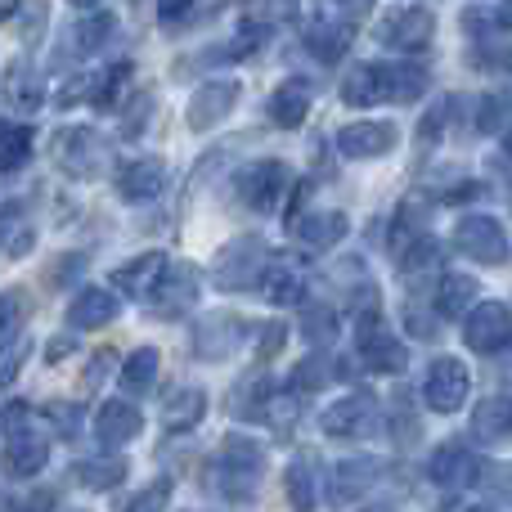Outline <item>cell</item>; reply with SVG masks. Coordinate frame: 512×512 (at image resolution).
Wrapping results in <instances>:
<instances>
[{
  "label": "cell",
  "instance_id": "42",
  "mask_svg": "<svg viewBox=\"0 0 512 512\" xmlns=\"http://www.w3.org/2000/svg\"><path fill=\"white\" fill-rule=\"evenodd\" d=\"M126 81H131V63H117V68H113V77H108L104 86L95 90V104H99V108H117V104H122V99H117V95H122V86H126Z\"/></svg>",
  "mask_w": 512,
  "mask_h": 512
},
{
  "label": "cell",
  "instance_id": "37",
  "mask_svg": "<svg viewBox=\"0 0 512 512\" xmlns=\"http://www.w3.org/2000/svg\"><path fill=\"white\" fill-rule=\"evenodd\" d=\"M108 36H113V18H86V23L72 32V41H77L81 54H90V50H99Z\"/></svg>",
  "mask_w": 512,
  "mask_h": 512
},
{
  "label": "cell",
  "instance_id": "27",
  "mask_svg": "<svg viewBox=\"0 0 512 512\" xmlns=\"http://www.w3.org/2000/svg\"><path fill=\"white\" fill-rule=\"evenodd\" d=\"M472 432L481 436V441H499V436L512 432V396H490L486 405L477 409V418H472Z\"/></svg>",
  "mask_w": 512,
  "mask_h": 512
},
{
  "label": "cell",
  "instance_id": "46",
  "mask_svg": "<svg viewBox=\"0 0 512 512\" xmlns=\"http://www.w3.org/2000/svg\"><path fill=\"white\" fill-rule=\"evenodd\" d=\"M50 504H54L50 490H32L27 499H14V504H9V512H50Z\"/></svg>",
  "mask_w": 512,
  "mask_h": 512
},
{
  "label": "cell",
  "instance_id": "49",
  "mask_svg": "<svg viewBox=\"0 0 512 512\" xmlns=\"http://www.w3.org/2000/svg\"><path fill=\"white\" fill-rule=\"evenodd\" d=\"M486 486L495 490V495L512 499V463H504V468H495V472H486Z\"/></svg>",
  "mask_w": 512,
  "mask_h": 512
},
{
  "label": "cell",
  "instance_id": "38",
  "mask_svg": "<svg viewBox=\"0 0 512 512\" xmlns=\"http://www.w3.org/2000/svg\"><path fill=\"white\" fill-rule=\"evenodd\" d=\"M337 337V315L333 310H324V306H315L306 315V342L310 346H328Z\"/></svg>",
  "mask_w": 512,
  "mask_h": 512
},
{
  "label": "cell",
  "instance_id": "10",
  "mask_svg": "<svg viewBox=\"0 0 512 512\" xmlns=\"http://www.w3.org/2000/svg\"><path fill=\"white\" fill-rule=\"evenodd\" d=\"M508 337H512V310L499 306V301L477 306L468 315V324H463V342H468L472 351H481V355H495Z\"/></svg>",
  "mask_w": 512,
  "mask_h": 512
},
{
  "label": "cell",
  "instance_id": "40",
  "mask_svg": "<svg viewBox=\"0 0 512 512\" xmlns=\"http://www.w3.org/2000/svg\"><path fill=\"white\" fill-rule=\"evenodd\" d=\"M27 149H32V135H27L23 126H14V131L5 135V162H0V167H5V176H14V171L23 167Z\"/></svg>",
  "mask_w": 512,
  "mask_h": 512
},
{
  "label": "cell",
  "instance_id": "15",
  "mask_svg": "<svg viewBox=\"0 0 512 512\" xmlns=\"http://www.w3.org/2000/svg\"><path fill=\"white\" fill-rule=\"evenodd\" d=\"M427 472H432V481L441 490H450V495H454V490H468V486H477V481H481V463L472 459L463 445H445V450H436L432 454V468H427Z\"/></svg>",
  "mask_w": 512,
  "mask_h": 512
},
{
  "label": "cell",
  "instance_id": "6",
  "mask_svg": "<svg viewBox=\"0 0 512 512\" xmlns=\"http://www.w3.org/2000/svg\"><path fill=\"white\" fill-rule=\"evenodd\" d=\"M261 270H265V243L261 239H234L221 248V256H216V283L230 292L256 283Z\"/></svg>",
  "mask_w": 512,
  "mask_h": 512
},
{
  "label": "cell",
  "instance_id": "52",
  "mask_svg": "<svg viewBox=\"0 0 512 512\" xmlns=\"http://www.w3.org/2000/svg\"><path fill=\"white\" fill-rule=\"evenodd\" d=\"M333 5L342 9V18H346V23H360V18L373 9V0H333Z\"/></svg>",
  "mask_w": 512,
  "mask_h": 512
},
{
  "label": "cell",
  "instance_id": "21",
  "mask_svg": "<svg viewBox=\"0 0 512 512\" xmlns=\"http://www.w3.org/2000/svg\"><path fill=\"white\" fill-rule=\"evenodd\" d=\"M162 185H167V162H162V158L131 162V167L122 171V180H117L122 198H131V203H140V198H153Z\"/></svg>",
  "mask_w": 512,
  "mask_h": 512
},
{
  "label": "cell",
  "instance_id": "18",
  "mask_svg": "<svg viewBox=\"0 0 512 512\" xmlns=\"http://www.w3.org/2000/svg\"><path fill=\"white\" fill-rule=\"evenodd\" d=\"M140 423L144 418L135 414L126 400H108V405L99 409V418H95V432H99V441L104 445H126V441L140 436Z\"/></svg>",
  "mask_w": 512,
  "mask_h": 512
},
{
  "label": "cell",
  "instance_id": "1",
  "mask_svg": "<svg viewBox=\"0 0 512 512\" xmlns=\"http://www.w3.org/2000/svg\"><path fill=\"white\" fill-rule=\"evenodd\" d=\"M427 90V72L418 63H360L346 72L342 99L355 108L369 104H414Z\"/></svg>",
  "mask_w": 512,
  "mask_h": 512
},
{
  "label": "cell",
  "instance_id": "25",
  "mask_svg": "<svg viewBox=\"0 0 512 512\" xmlns=\"http://www.w3.org/2000/svg\"><path fill=\"white\" fill-rule=\"evenodd\" d=\"M306 113H310V90L301 86V81H288V86L274 90L270 117L279 126H301V122H306Z\"/></svg>",
  "mask_w": 512,
  "mask_h": 512
},
{
  "label": "cell",
  "instance_id": "41",
  "mask_svg": "<svg viewBox=\"0 0 512 512\" xmlns=\"http://www.w3.org/2000/svg\"><path fill=\"white\" fill-rule=\"evenodd\" d=\"M167 495H171V481L162 477V481H153L149 490H140V495H135L122 512H162V504H167Z\"/></svg>",
  "mask_w": 512,
  "mask_h": 512
},
{
  "label": "cell",
  "instance_id": "29",
  "mask_svg": "<svg viewBox=\"0 0 512 512\" xmlns=\"http://www.w3.org/2000/svg\"><path fill=\"white\" fill-rule=\"evenodd\" d=\"M423 225H427V207H423V203H405V207L396 212V225H391V248L405 256L409 248H414V243L427 239Z\"/></svg>",
  "mask_w": 512,
  "mask_h": 512
},
{
  "label": "cell",
  "instance_id": "51",
  "mask_svg": "<svg viewBox=\"0 0 512 512\" xmlns=\"http://www.w3.org/2000/svg\"><path fill=\"white\" fill-rule=\"evenodd\" d=\"M189 9H194V0H162L158 5V18L162 23H176V18H185Z\"/></svg>",
  "mask_w": 512,
  "mask_h": 512
},
{
  "label": "cell",
  "instance_id": "58",
  "mask_svg": "<svg viewBox=\"0 0 512 512\" xmlns=\"http://www.w3.org/2000/svg\"><path fill=\"white\" fill-rule=\"evenodd\" d=\"M373 512H387V508H373Z\"/></svg>",
  "mask_w": 512,
  "mask_h": 512
},
{
  "label": "cell",
  "instance_id": "47",
  "mask_svg": "<svg viewBox=\"0 0 512 512\" xmlns=\"http://www.w3.org/2000/svg\"><path fill=\"white\" fill-rule=\"evenodd\" d=\"M149 95H135V104H131V113H126V122H122V135H126V140H131V135L135 131H140V122H144V117H149Z\"/></svg>",
  "mask_w": 512,
  "mask_h": 512
},
{
  "label": "cell",
  "instance_id": "22",
  "mask_svg": "<svg viewBox=\"0 0 512 512\" xmlns=\"http://www.w3.org/2000/svg\"><path fill=\"white\" fill-rule=\"evenodd\" d=\"M292 234H297V243H306V248H333L346 234V216L342 212H310V216H301Z\"/></svg>",
  "mask_w": 512,
  "mask_h": 512
},
{
  "label": "cell",
  "instance_id": "45",
  "mask_svg": "<svg viewBox=\"0 0 512 512\" xmlns=\"http://www.w3.org/2000/svg\"><path fill=\"white\" fill-rule=\"evenodd\" d=\"M261 41H265V27H261V23H248V27H243V32L230 41V54H234V59H248L252 50H261Z\"/></svg>",
  "mask_w": 512,
  "mask_h": 512
},
{
  "label": "cell",
  "instance_id": "3",
  "mask_svg": "<svg viewBox=\"0 0 512 512\" xmlns=\"http://www.w3.org/2000/svg\"><path fill=\"white\" fill-rule=\"evenodd\" d=\"M355 351H360V360L369 364V369H378V373H400L405 369V346H400L396 333L378 319V310H369V315L360 319Z\"/></svg>",
  "mask_w": 512,
  "mask_h": 512
},
{
  "label": "cell",
  "instance_id": "24",
  "mask_svg": "<svg viewBox=\"0 0 512 512\" xmlns=\"http://www.w3.org/2000/svg\"><path fill=\"white\" fill-rule=\"evenodd\" d=\"M68 315L77 328H104L108 319H117V297L108 288H86L77 301H72Z\"/></svg>",
  "mask_w": 512,
  "mask_h": 512
},
{
  "label": "cell",
  "instance_id": "36",
  "mask_svg": "<svg viewBox=\"0 0 512 512\" xmlns=\"http://www.w3.org/2000/svg\"><path fill=\"white\" fill-rule=\"evenodd\" d=\"M441 265V248H436V239H423V243H414L405 256H400V270L409 274V279H423L427 270H436Z\"/></svg>",
  "mask_w": 512,
  "mask_h": 512
},
{
  "label": "cell",
  "instance_id": "43",
  "mask_svg": "<svg viewBox=\"0 0 512 512\" xmlns=\"http://www.w3.org/2000/svg\"><path fill=\"white\" fill-rule=\"evenodd\" d=\"M324 378H328V364H324V355H310V360L301 364L297 373H292V387H297V391H315Z\"/></svg>",
  "mask_w": 512,
  "mask_h": 512
},
{
  "label": "cell",
  "instance_id": "53",
  "mask_svg": "<svg viewBox=\"0 0 512 512\" xmlns=\"http://www.w3.org/2000/svg\"><path fill=\"white\" fill-rule=\"evenodd\" d=\"M63 355H68V337H54V342H50V360H63Z\"/></svg>",
  "mask_w": 512,
  "mask_h": 512
},
{
  "label": "cell",
  "instance_id": "7",
  "mask_svg": "<svg viewBox=\"0 0 512 512\" xmlns=\"http://www.w3.org/2000/svg\"><path fill=\"white\" fill-rule=\"evenodd\" d=\"M23 405L9 409V441H5V463H9V477H32V472L45 468L50 459V445L36 427H23Z\"/></svg>",
  "mask_w": 512,
  "mask_h": 512
},
{
  "label": "cell",
  "instance_id": "32",
  "mask_svg": "<svg viewBox=\"0 0 512 512\" xmlns=\"http://www.w3.org/2000/svg\"><path fill=\"white\" fill-rule=\"evenodd\" d=\"M274 283H265V297L274 301V306H292V301H301V292H306V279H301V270H274L270 274Z\"/></svg>",
  "mask_w": 512,
  "mask_h": 512
},
{
  "label": "cell",
  "instance_id": "19",
  "mask_svg": "<svg viewBox=\"0 0 512 512\" xmlns=\"http://www.w3.org/2000/svg\"><path fill=\"white\" fill-rule=\"evenodd\" d=\"M162 270H167V256H162V252H144L140 261L122 265V270L113 274V283L122 292H131V297H144V292H158Z\"/></svg>",
  "mask_w": 512,
  "mask_h": 512
},
{
  "label": "cell",
  "instance_id": "13",
  "mask_svg": "<svg viewBox=\"0 0 512 512\" xmlns=\"http://www.w3.org/2000/svg\"><path fill=\"white\" fill-rule=\"evenodd\" d=\"M243 337H248V324L234 315H212L198 324L194 333V346L203 360H225V355H234L243 346Z\"/></svg>",
  "mask_w": 512,
  "mask_h": 512
},
{
  "label": "cell",
  "instance_id": "44",
  "mask_svg": "<svg viewBox=\"0 0 512 512\" xmlns=\"http://www.w3.org/2000/svg\"><path fill=\"white\" fill-rule=\"evenodd\" d=\"M248 14L252 23H274V18H288L292 14V0H248Z\"/></svg>",
  "mask_w": 512,
  "mask_h": 512
},
{
  "label": "cell",
  "instance_id": "30",
  "mask_svg": "<svg viewBox=\"0 0 512 512\" xmlns=\"http://www.w3.org/2000/svg\"><path fill=\"white\" fill-rule=\"evenodd\" d=\"M158 369H162V355L153 351V346H144V351H135L131 360H126V369H122V387L140 396V391H149V387H153Z\"/></svg>",
  "mask_w": 512,
  "mask_h": 512
},
{
  "label": "cell",
  "instance_id": "23",
  "mask_svg": "<svg viewBox=\"0 0 512 512\" xmlns=\"http://www.w3.org/2000/svg\"><path fill=\"white\" fill-rule=\"evenodd\" d=\"M207 414V396L198 387H180L167 396V405H162V418H167V427H176V432H189V427H198Z\"/></svg>",
  "mask_w": 512,
  "mask_h": 512
},
{
  "label": "cell",
  "instance_id": "11",
  "mask_svg": "<svg viewBox=\"0 0 512 512\" xmlns=\"http://www.w3.org/2000/svg\"><path fill=\"white\" fill-rule=\"evenodd\" d=\"M283 189H288V167H283V162H256V167H248L239 176L243 203L256 207V212H274Z\"/></svg>",
  "mask_w": 512,
  "mask_h": 512
},
{
  "label": "cell",
  "instance_id": "8",
  "mask_svg": "<svg viewBox=\"0 0 512 512\" xmlns=\"http://www.w3.org/2000/svg\"><path fill=\"white\" fill-rule=\"evenodd\" d=\"M454 239H459V252H468L472 261H481V265L508 261V234L495 216H463Z\"/></svg>",
  "mask_w": 512,
  "mask_h": 512
},
{
  "label": "cell",
  "instance_id": "28",
  "mask_svg": "<svg viewBox=\"0 0 512 512\" xmlns=\"http://www.w3.org/2000/svg\"><path fill=\"white\" fill-rule=\"evenodd\" d=\"M472 297H477V279H468V274H445L441 279V292H436V310L441 315H472Z\"/></svg>",
  "mask_w": 512,
  "mask_h": 512
},
{
  "label": "cell",
  "instance_id": "34",
  "mask_svg": "<svg viewBox=\"0 0 512 512\" xmlns=\"http://www.w3.org/2000/svg\"><path fill=\"white\" fill-rule=\"evenodd\" d=\"M122 477H126V463L122 459L81 463V468H77V481H81V486H90V490H108V486H117Z\"/></svg>",
  "mask_w": 512,
  "mask_h": 512
},
{
  "label": "cell",
  "instance_id": "17",
  "mask_svg": "<svg viewBox=\"0 0 512 512\" xmlns=\"http://www.w3.org/2000/svg\"><path fill=\"white\" fill-rule=\"evenodd\" d=\"M337 144H342L346 158H382V153L396 144V131L382 122H360V126H346V131L337 135Z\"/></svg>",
  "mask_w": 512,
  "mask_h": 512
},
{
  "label": "cell",
  "instance_id": "39",
  "mask_svg": "<svg viewBox=\"0 0 512 512\" xmlns=\"http://www.w3.org/2000/svg\"><path fill=\"white\" fill-rule=\"evenodd\" d=\"M261 418H265L270 427H279V432H283V427H292V418H297V400H292L288 391H274V396L265 400Z\"/></svg>",
  "mask_w": 512,
  "mask_h": 512
},
{
  "label": "cell",
  "instance_id": "14",
  "mask_svg": "<svg viewBox=\"0 0 512 512\" xmlns=\"http://www.w3.org/2000/svg\"><path fill=\"white\" fill-rule=\"evenodd\" d=\"M373 418H378V405H373V396H364V391H355V396L337 400V405L324 409V432L328 436H364L373 427Z\"/></svg>",
  "mask_w": 512,
  "mask_h": 512
},
{
  "label": "cell",
  "instance_id": "55",
  "mask_svg": "<svg viewBox=\"0 0 512 512\" xmlns=\"http://www.w3.org/2000/svg\"><path fill=\"white\" fill-rule=\"evenodd\" d=\"M72 5H81V9H95V5H104V0H72Z\"/></svg>",
  "mask_w": 512,
  "mask_h": 512
},
{
  "label": "cell",
  "instance_id": "48",
  "mask_svg": "<svg viewBox=\"0 0 512 512\" xmlns=\"http://www.w3.org/2000/svg\"><path fill=\"white\" fill-rule=\"evenodd\" d=\"M113 364H117V351H113V346H104V351L95 355V364H90V373H86V387H95L104 373H113Z\"/></svg>",
  "mask_w": 512,
  "mask_h": 512
},
{
  "label": "cell",
  "instance_id": "57",
  "mask_svg": "<svg viewBox=\"0 0 512 512\" xmlns=\"http://www.w3.org/2000/svg\"><path fill=\"white\" fill-rule=\"evenodd\" d=\"M472 512H495V508H472Z\"/></svg>",
  "mask_w": 512,
  "mask_h": 512
},
{
  "label": "cell",
  "instance_id": "31",
  "mask_svg": "<svg viewBox=\"0 0 512 512\" xmlns=\"http://www.w3.org/2000/svg\"><path fill=\"white\" fill-rule=\"evenodd\" d=\"M306 45L328 63V59H337V54L351 45V27H342V23H315L306 32Z\"/></svg>",
  "mask_w": 512,
  "mask_h": 512
},
{
  "label": "cell",
  "instance_id": "54",
  "mask_svg": "<svg viewBox=\"0 0 512 512\" xmlns=\"http://www.w3.org/2000/svg\"><path fill=\"white\" fill-rule=\"evenodd\" d=\"M499 27H504V32L512 27V0H504V9H499Z\"/></svg>",
  "mask_w": 512,
  "mask_h": 512
},
{
  "label": "cell",
  "instance_id": "4",
  "mask_svg": "<svg viewBox=\"0 0 512 512\" xmlns=\"http://www.w3.org/2000/svg\"><path fill=\"white\" fill-rule=\"evenodd\" d=\"M468 364L454 360V355H441V360H432V369H427V382H423V396L427 405L436 409V414H454V409L468 400Z\"/></svg>",
  "mask_w": 512,
  "mask_h": 512
},
{
  "label": "cell",
  "instance_id": "16",
  "mask_svg": "<svg viewBox=\"0 0 512 512\" xmlns=\"http://www.w3.org/2000/svg\"><path fill=\"white\" fill-rule=\"evenodd\" d=\"M194 301H198V270H194V265H180V270H171L167 279L158 283V292H153V310H158L162 319L189 310Z\"/></svg>",
  "mask_w": 512,
  "mask_h": 512
},
{
  "label": "cell",
  "instance_id": "26",
  "mask_svg": "<svg viewBox=\"0 0 512 512\" xmlns=\"http://www.w3.org/2000/svg\"><path fill=\"white\" fill-rule=\"evenodd\" d=\"M315 463L306 459V454H301V459H292L288 463V477H283V490H288V504L297 508V512H310L315 508Z\"/></svg>",
  "mask_w": 512,
  "mask_h": 512
},
{
  "label": "cell",
  "instance_id": "33",
  "mask_svg": "<svg viewBox=\"0 0 512 512\" xmlns=\"http://www.w3.org/2000/svg\"><path fill=\"white\" fill-rule=\"evenodd\" d=\"M9 99L18 108L41 104V77H36V68H9Z\"/></svg>",
  "mask_w": 512,
  "mask_h": 512
},
{
  "label": "cell",
  "instance_id": "5",
  "mask_svg": "<svg viewBox=\"0 0 512 512\" xmlns=\"http://www.w3.org/2000/svg\"><path fill=\"white\" fill-rule=\"evenodd\" d=\"M54 158H59V167L68 171V176L86 180L108 167V144H104V135H95V131H63L59 140H54Z\"/></svg>",
  "mask_w": 512,
  "mask_h": 512
},
{
  "label": "cell",
  "instance_id": "20",
  "mask_svg": "<svg viewBox=\"0 0 512 512\" xmlns=\"http://www.w3.org/2000/svg\"><path fill=\"white\" fill-rule=\"evenodd\" d=\"M373 481H378V459H342L333 468V499L337 504H351Z\"/></svg>",
  "mask_w": 512,
  "mask_h": 512
},
{
  "label": "cell",
  "instance_id": "35",
  "mask_svg": "<svg viewBox=\"0 0 512 512\" xmlns=\"http://www.w3.org/2000/svg\"><path fill=\"white\" fill-rule=\"evenodd\" d=\"M512 122V99L508 95H486L481 99V113H477V131L499 135Z\"/></svg>",
  "mask_w": 512,
  "mask_h": 512
},
{
  "label": "cell",
  "instance_id": "9",
  "mask_svg": "<svg viewBox=\"0 0 512 512\" xmlns=\"http://www.w3.org/2000/svg\"><path fill=\"white\" fill-rule=\"evenodd\" d=\"M432 32H436V18L427 14V9L409 5V9H396V14L382 18V32L378 41L382 45H396L400 54H418L432 45Z\"/></svg>",
  "mask_w": 512,
  "mask_h": 512
},
{
  "label": "cell",
  "instance_id": "50",
  "mask_svg": "<svg viewBox=\"0 0 512 512\" xmlns=\"http://www.w3.org/2000/svg\"><path fill=\"white\" fill-rule=\"evenodd\" d=\"M283 337H288V324H270V328L261 333V355H265V360H270V355L283 346Z\"/></svg>",
  "mask_w": 512,
  "mask_h": 512
},
{
  "label": "cell",
  "instance_id": "56",
  "mask_svg": "<svg viewBox=\"0 0 512 512\" xmlns=\"http://www.w3.org/2000/svg\"><path fill=\"white\" fill-rule=\"evenodd\" d=\"M504 149H508V153H512V131H508V135H504Z\"/></svg>",
  "mask_w": 512,
  "mask_h": 512
},
{
  "label": "cell",
  "instance_id": "12",
  "mask_svg": "<svg viewBox=\"0 0 512 512\" xmlns=\"http://www.w3.org/2000/svg\"><path fill=\"white\" fill-rule=\"evenodd\" d=\"M234 104H239V81H207L189 99V126L194 131H212L216 122H225L234 113Z\"/></svg>",
  "mask_w": 512,
  "mask_h": 512
},
{
  "label": "cell",
  "instance_id": "2",
  "mask_svg": "<svg viewBox=\"0 0 512 512\" xmlns=\"http://www.w3.org/2000/svg\"><path fill=\"white\" fill-rule=\"evenodd\" d=\"M261 445H252L248 436H230V441L221 445V459H216V481H221V490L230 499H248L256 477H261Z\"/></svg>",
  "mask_w": 512,
  "mask_h": 512
}]
</instances>
